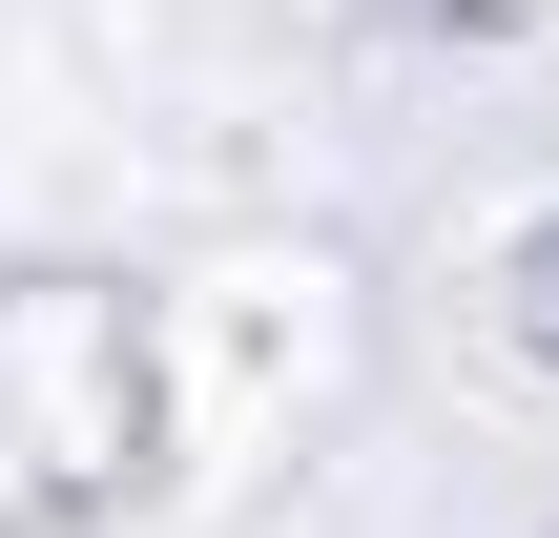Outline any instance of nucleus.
Here are the masks:
<instances>
[{"label":"nucleus","mask_w":559,"mask_h":538,"mask_svg":"<svg viewBox=\"0 0 559 538\" xmlns=\"http://www.w3.org/2000/svg\"><path fill=\"white\" fill-rule=\"evenodd\" d=\"M166 394H145V311L83 290V270H21L0 290V538H62L145 477Z\"/></svg>","instance_id":"1"},{"label":"nucleus","mask_w":559,"mask_h":538,"mask_svg":"<svg viewBox=\"0 0 559 538\" xmlns=\"http://www.w3.org/2000/svg\"><path fill=\"white\" fill-rule=\"evenodd\" d=\"M519 352H539V373H559V228H539V249H519Z\"/></svg>","instance_id":"2"}]
</instances>
